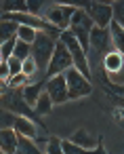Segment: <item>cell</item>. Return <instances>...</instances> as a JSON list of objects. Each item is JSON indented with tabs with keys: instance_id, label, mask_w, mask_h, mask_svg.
<instances>
[{
	"instance_id": "obj_1",
	"label": "cell",
	"mask_w": 124,
	"mask_h": 154,
	"mask_svg": "<svg viewBox=\"0 0 124 154\" xmlns=\"http://www.w3.org/2000/svg\"><path fill=\"white\" fill-rule=\"evenodd\" d=\"M0 108H2V110H7V112H11V114H15V116L30 118V120H34V122L40 127L38 116H36V112H34V110H32V108L25 103L21 89H9L4 95H0ZM40 129H42V127H40Z\"/></svg>"
},
{
	"instance_id": "obj_2",
	"label": "cell",
	"mask_w": 124,
	"mask_h": 154,
	"mask_svg": "<svg viewBox=\"0 0 124 154\" xmlns=\"http://www.w3.org/2000/svg\"><path fill=\"white\" fill-rule=\"evenodd\" d=\"M93 28H95V23H93V19L78 7L76 9V13H74V17H72V23H69V32L74 34V38L80 42V47H82V51L88 55V51H90V47H88V40H90V32H93Z\"/></svg>"
},
{
	"instance_id": "obj_3",
	"label": "cell",
	"mask_w": 124,
	"mask_h": 154,
	"mask_svg": "<svg viewBox=\"0 0 124 154\" xmlns=\"http://www.w3.org/2000/svg\"><path fill=\"white\" fill-rule=\"evenodd\" d=\"M55 38H51L49 34L44 32H38L36 34V40L32 45V57L38 66V72H44L46 74V68H49V61L53 57V51H55Z\"/></svg>"
},
{
	"instance_id": "obj_4",
	"label": "cell",
	"mask_w": 124,
	"mask_h": 154,
	"mask_svg": "<svg viewBox=\"0 0 124 154\" xmlns=\"http://www.w3.org/2000/svg\"><path fill=\"white\" fill-rule=\"evenodd\" d=\"M59 40L67 47V51H69V55H72V61H74V68H76L84 78H88V80H90V66H88L86 53L82 51V47H80V42L74 38V34H72L69 30H65V32H61Z\"/></svg>"
},
{
	"instance_id": "obj_5",
	"label": "cell",
	"mask_w": 124,
	"mask_h": 154,
	"mask_svg": "<svg viewBox=\"0 0 124 154\" xmlns=\"http://www.w3.org/2000/svg\"><path fill=\"white\" fill-rule=\"evenodd\" d=\"M69 68H74V61H72V55L67 51V47L57 40L55 42V51H53V57L49 61V68H46V74H44V80L53 78V76H61L65 74Z\"/></svg>"
},
{
	"instance_id": "obj_6",
	"label": "cell",
	"mask_w": 124,
	"mask_h": 154,
	"mask_svg": "<svg viewBox=\"0 0 124 154\" xmlns=\"http://www.w3.org/2000/svg\"><path fill=\"white\" fill-rule=\"evenodd\" d=\"M80 9L93 19V23L101 30H107L109 23L114 21V7L105 2H82Z\"/></svg>"
},
{
	"instance_id": "obj_7",
	"label": "cell",
	"mask_w": 124,
	"mask_h": 154,
	"mask_svg": "<svg viewBox=\"0 0 124 154\" xmlns=\"http://www.w3.org/2000/svg\"><path fill=\"white\" fill-rule=\"evenodd\" d=\"M76 9L78 7H74V5H51V9L44 13V19L51 26H55L59 32H65V30H69V23H72Z\"/></svg>"
},
{
	"instance_id": "obj_8",
	"label": "cell",
	"mask_w": 124,
	"mask_h": 154,
	"mask_svg": "<svg viewBox=\"0 0 124 154\" xmlns=\"http://www.w3.org/2000/svg\"><path fill=\"white\" fill-rule=\"evenodd\" d=\"M65 82H67V97L69 99H80V97H88L93 93V85L88 82V78H84L76 68H69L65 72Z\"/></svg>"
},
{
	"instance_id": "obj_9",
	"label": "cell",
	"mask_w": 124,
	"mask_h": 154,
	"mask_svg": "<svg viewBox=\"0 0 124 154\" xmlns=\"http://www.w3.org/2000/svg\"><path fill=\"white\" fill-rule=\"evenodd\" d=\"M44 91L49 93V97H51L53 106H59V103L69 101V97H67V82H65V74L49 78V80H46Z\"/></svg>"
},
{
	"instance_id": "obj_10",
	"label": "cell",
	"mask_w": 124,
	"mask_h": 154,
	"mask_svg": "<svg viewBox=\"0 0 124 154\" xmlns=\"http://www.w3.org/2000/svg\"><path fill=\"white\" fill-rule=\"evenodd\" d=\"M88 47L90 51H95V55H107L114 51L111 47V36H109V30H101V28H93L90 32V40H88Z\"/></svg>"
},
{
	"instance_id": "obj_11",
	"label": "cell",
	"mask_w": 124,
	"mask_h": 154,
	"mask_svg": "<svg viewBox=\"0 0 124 154\" xmlns=\"http://www.w3.org/2000/svg\"><path fill=\"white\" fill-rule=\"evenodd\" d=\"M13 131H15L17 135H21V137H28V139H34V141H36V137L40 135L42 129H38V125H36L34 120L23 118V116H17V118H15V125H13Z\"/></svg>"
},
{
	"instance_id": "obj_12",
	"label": "cell",
	"mask_w": 124,
	"mask_h": 154,
	"mask_svg": "<svg viewBox=\"0 0 124 154\" xmlns=\"http://www.w3.org/2000/svg\"><path fill=\"white\" fill-rule=\"evenodd\" d=\"M44 87H46V80H38V82H30V85H25V87L21 89L23 99H25V103H28L32 110H34V106H36L38 97L44 93Z\"/></svg>"
},
{
	"instance_id": "obj_13",
	"label": "cell",
	"mask_w": 124,
	"mask_h": 154,
	"mask_svg": "<svg viewBox=\"0 0 124 154\" xmlns=\"http://www.w3.org/2000/svg\"><path fill=\"white\" fill-rule=\"evenodd\" d=\"M107 30H109V36H111V47H114V51H118V53L124 57V26H122L118 19H114Z\"/></svg>"
},
{
	"instance_id": "obj_14",
	"label": "cell",
	"mask_w": 124,
	"mask_h": 154,
	"mask_svg": "<svg viewBox=\"0 0 124 154\" xmlns=\"http://www.w3.org/2000/svg\"><path fill=\"white\" fill-rule=\"evenodd\" d=\"M17 141H19V135H17L13 129L0 131V150H2L4 154H15V150H17Z\"/></svg>"
},
{
	"instance_id": "obj_15",
	"label": "cell",
	"mask_w": 124,
	"mask_h": 154,
	"mask_svg": "<svg viewBox=\"0 0 124 154\" xmlns=\"http://www.w3.org/2000/svg\"><path fill=\"white\" fill-rule=\"evenodd\" d=\"M69 141L76 143V146H80V148H84V150H95V146H97V139H95L86 129H78V131L69 137Z\"/></svg>"
},
{
	"instance_id": "obj_16",
	"label": "cell",
	"mask_w": 124,
	"mask_h": 154,
	"mask_svg": "<svg viewBox=\"0 0 124 154\" xmlns=\"http://www.w3.org/2000/svg\"><path fill=\"white\" fill-rule=\"evenodd\" d=\"M103 63H105L107 74H109V76H114L116 72H120V70L124 68V57H122L118 51H111V53H107V55L103 57Z\"/></svg>"
},
{
	"instance_id": "obj_17",
	"label": "cell",
	"mask_w": 124,
	"mask_h": 154,
	"mask_svg": "<svg viewBox=\"0 0 124 154\" xmlns=\"http://www.w3.org/2000/svg\"><path fill=\"white\" fill-rule=\"evenodd\" d=\"M15 154H44V150H42L34 139H28V137H21V135H19Z\"/></svg>"
},
{
	"instance_id": "obj_18",
	"label": "cell",
	"mask_w": 124,
	"mask_h": 154,
	"mask_svg": "<svg viewBox=\"0 0 124 154\" xmlns=\"http://www.w3.org/2000/svg\"><path fill=\"white\" fill-rule=\"evenodd\" d=\"M17 30H19L17 23L0 19V47H2L4 42H9V40H13V38H17Z\"/></svg>"
},
{
	"instance_id": "obj_19",
	"label": "cell",
	"mask_w": 124,
	"mask_h": 154,
	"mask_svg": "<svg viewBox=\"0 0 124 154\" xmlns=\"http://www.w3.org/2000/svg\"><path fill=\"white\" fill-rule=\"evenodd\" d=\"M51 110H53V101H51L49 93L44 91V93L38 97V101H36V106H34V112H36V116L40 118V116H46Z\"/></svg>"
},
{
	"instance_id": "obj_20",
	"label": "cell",
	"mask_w": 124,
	"mask_h": 154,
	"mask_svg": "<svg viewBox=\"0 0 124 154\" xmlns=\"http://www.w3.org/2000/svg\"><path fill=\"white\" fill-rule=\"evenodd\" d=\"M0 7H2L4 13H30L28 2H23V0H9V2H2Z\"/></svg>"
},
{
	"instance_id": "obj_21",
	"label": "cell",
	"mask_w": 124,
	"mask_h": 154,
	"mask_svg": "<svg viewBox=\"0 0 124 154\" xmlns=\"http://www.w3.org/2000/svg\"><path fill=\"white\" fill-rule=\"evenodd\" d=\"M13 57H17L19 61H25L28 57H32V45L17 40V42H15V51H13Z\"/></svg>"
},
{
	"instance_id": "obj_22",
	"label": "cell",
	"mask_w": 124,
	"mask_h": 154,
	"mask_svg": "<svg viewBox=\"0 0 124 154\" xmlns=\"http://www.w3.org/2000/svg\"><path fill=\"white\" fill-rule=\"evenodd\" d=\"M36 30H32V28H25V26H19V30H17V40H21V42H28V45H34V40H36Z\"/></svg>"
},
{
	"instance_id": "obj_23",
	"label": "cell",
	"mask_w": 124,
	"mask_h": 154,
	"mask_svg": "<svg viewBox=\"0 0 124 154\" xmlns=\"http://www.w3.org/2000/svg\"><path fill=\"white\" fill-rule=\"evenodd\" d=\"M44 154H63V148H61V139L51 135L46 146H44Z\"/></svg>"
},
{
	"instance_id": "obj_24",
	"label": "cell",
	"mask_w": 124,
	"mask_h": 154,
	"mask_svg": "<svg viewBox=\"0 0 124 154\" xmlns=\"http://www.w3.org/2000/svg\"><path fill=\"white\" fill-rule=\"evenodd\" d=\"M15 118H17L15 114H11V112H7V110L0 108V131H4V129H13Z\"/></svg>"
},
{
	"instance_id": "obj_25",
	"label": "cell",
	"mask_w": 124,
	"mask_h": 154,
	"mask_svg": "<svg viewBox=\"0 0 124 154\" xmlns=\"http://www.w3.org/2000/svg\"><path fill=\"white\" fill-rule=\"evenodd\" d=\"M25 85H30V78L21 72V74H17V76H11L9 78V87L11 89H23Z\"/></svg>"
},
{
	"instance_id": "obj_26",
	"label": "cell",
	"mask_w": 124,
	"mask_h": 154,
	"mask_svg": "<svg viewBox=\"0 0 124 154\" xmlns=\"http://www.w3.org/2000/svg\"><path fill=\"white\" fill-rule=\"evenodd\" d=\"M15 42H17V38H13V40H9V42H4L2 47H0V57H2V61H9V59L13 57Z\"/></svg>"
},
{
	"instance_id": "obj_27",
	"label": "cell",
	"mask_w": 124,
	"mask_h": 154,
	"mask_svg": "<svg viewBox=\"0 0 124 154\" xmlns=\"http://www.w3.org/2000/svg\"><path fill=\"white\" fill-rule=\"evenodd\" d=\"M21 72L28 76V78H32V76H36V72H38V66H36V61H34V57H28L25 61H23V68H21Z\"/></svg>"
},
{
	"instance_id": "obj_28",
	"label": "cell",
	"mask_w": 124,
	"mask_h": 154,
	"mask_svg": "<svg viewBox=\"0 0 124 154\" xmlns=\"http://www.w3.org/2000/svg\"><path fill=\"white\" fill-rule=\"evenodd\" d=\"M7 66H9V74L11 76H17V74H21V68H23V61H19L17 57H11L9 61H4Z\"/></svg>"
},
{
	"instance_id": "obj_29",
	"label": "cell",
	"mask_w": 124,
	"mask_h": 154,
	"mask_svg": "<svg viewBox=\"0 0 124 154\" xmlns=\"http://www.w3.org/2000/svg\"><path fill=\"white\" fill-rule=\"evenodd\" d=\"M44 7V2H28V11L32 13V15H38V17H42V13H40V9Z\"/></svg>"
},
{
	"instance_id": "obj_30",
	"label": "cell",
	"mask_w": 124,
	"mask_h": 154,
	"mask_svg": "<svg viewBox=\"0 0 124 154\" xmlns=\"http://www.w3.org/2000/svg\"><path fill=\"white\" fill-rule=\"evenodd\" d=\"M11 74H9V66L7 63H0V80H9Z\"/></svg>"
},
{
	"instance_id": "obj_31",
	"label": "cell",
	"mask_w": 124,
	"mask_h": 154,
	"mask_svg": "<svg viewBox=\"0 0 124 154\" xmlns=\"http://www.w3.org/2000/svg\"><path fill=\"white\" fill-rule=\"evenodd\" d=\"M0 63H4V61H2V57H0Z\"/></svg>"
},
{
	"instance_id": "obj_32",
	"label": "cell",
	"mask_w": 124,
	"mask_h": 154,
	"mask_svg": "<svg viewBox=\"0 0 124 154\" xmlns=\"http://www.w3.org/2000/svg\"><path fill=\"white\" fill-rule=\"evenodd\" d=\"M0 154H4V152H2V150H0Z\"/></svg>"
}]
</instances>
